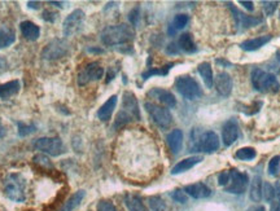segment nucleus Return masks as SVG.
I'll return each instance as SVG.
<instances>
[{
    "instance_id": "1",
    "label": "nucleus",
    "mask_w": 280,
    "mask_h": 211,
    "mask_svg": "<svg viewBox=\"0 0 280 211\" xmlns=\"http://www.w3.org/2000/svg\"><path fill=\"white\" fill-rule=\"evenodd\" d=\"M134 29L126 25V24L106 26L100 34V41L106 47H117L122 46V44H127L134 41Z\"/></svg>"
},
{
    "instance_id": "2",
    "label": "nucleus",
    "mask_w": 280,
    "mask_h": 211,
    "mask_svg": "<svg viewBox=\"0 0 280 211\" xmlns=\"http://www.w3.org/2000/svg\"><path fill=\"white\" fill-rule=\"evenodd\" d=\"M140 110L137 105V100L132 92L123 93V101H122V109L118 113L114 122V128L123 127L124 124L130 123L132 121H139Z\"/></svg>"
},
{
    "instance_id": "3",
    "label": "nucleus",
    "mask_w": 280,
    "mask_h": 211,
    "mask_svg": "<svg viewBox=\"0 0 280 211\" xmlns=\"http://www.w3.org/2000/svg\"><path fill=\"white\" fill-rule=\"evenodd\" d=\"M4 194L15 202H24L26 199V180L21 174H10L4 179Z\"/></svg>"
},
{
    "instance_id": "4",
    "label": "nucleus",
    "mask_w": 280,
    "mask_h": 211,
    "mask_svg": "<svg viewBox=\"0 0 280 211\" xmlns=\"http://www.w3.org/2000/svg\"><path fill=\"white\" fill-rule=\"evenodd\" d=\"M253 88L258 92H277L280 83L275 74L264 72L262 69H254L252 73Z\"/></svg>"
},
{
    "instance_id": "5",
    "label": "nucleus",
    "mask_w": 280,
    "mask_h": 211,
    "mask_svg": "<svg viewBox=\"0 0 280 211\" xmlns=\"http://www.w3.org/2000/svg\"><path fill=\"white\" fill-rule=\"evenodd\" d=\"M175 90L178 93L187 100H197L202 96V88L200 87L199 82L193 79L190 75L178 77L175 81Z\"/></svg>"
},
{
    "instance_id": "6",
    "label": "nucleus",
    "mask_w": 280,
    "mask_h": 211,
    "mask_svg": "<svg viewBox=\"0 0 280 211\" xmlns=\"http://www.w3.org/2000/svg\"><path fill=\"white\" fill-rule=\"evenodd\" d=\"M33 146L37 150H41V152L52 155V157L61 155L65 152V146L60 137H39L35 140Z\"/></svg>"
},
{
    "instance_id": "7",
    "label": "nucleus",
    "mask_w": 280,
    "mask_h": 211,
    "mask_svg": "<svg viewBox=\"0 0 280 211\" xmlns=\"http://www.w3.org/2000/svg\"><path fill=\"white\" fill-rule=\"evenodd\" d=\"M192 152L214 153L219 148V137L213 131L204 132L202 135L197 136L196 140H192Z\"/></svg>"
},
{
    "instance_id": "8",
    "label": "nucleus",
    "mask_w": 280,
    "mask_h": 211,
    "mask_svg": "<svg viewBox=\"0 0 280 211\" xmlns=\"http://www.w3.org/2000/svg\"><path fill=\"white\" fill-rule=\"evenodd\" d=\"M146 109L148 114L151 115L152 121L155 122L160 128L165 130V128L170 127V124L173 123V115H171L170 110L162 106L156 105L152 103H146Z\"/></svg>"
},
{
    "instance_id": "9",
    "label": "nucleus",
    "mask_w": 280,
    "mask_h": 211,
    "mask_svg": "<svg viewBox=\"0 0 280 211\" xmlns=\"http://www.w3.org/2000/svg\"><path fill=\"white\" fill-rule=\"evenodd\" d=\"M69 52V46L64 39H53L42 51V59L53 61L64 57Z\"/></svg>"
},
{
    "instance_id": "10",
    "label": "nucleus",
    "mask_w": 280,
    "mask_h": 211,
    "mask_svg": "<svg viewBox=\"0 0 280 211\" xmlns=\"http://www.w3.org/2000/svg\"><path fill=\"white\" fill-rule=\"evenodd\" d=\"M84 22V12L82 10L73 11L70 15L68 16L62 24V30H64V35L65 37H72V35L77 34L78 31H81L83 28Z\"/></svg>"
},
{
    "instance_id": "11",
    "label": "nucleus",
    "mask_w": 280,
    "mask_h": 211,
    "mask_svg": "<svg viewBox=\"0 0 280 211\" xmlns=\"http://www.w3.org/2000/svg\"><path fill=\"white\" fill-rule=\"evenodd\" d=\"M230 179L226 185V192L232 194H243L248 186V175L237 170H230Z\"/></svg>"
},
{
    "instance_id": "12",
    "label": "nucleus",
    "mask_w": 280,
    "mask_h": 211,
    "mask_svg": "<svg viewBox=\"0 0 280 211\" xmlns=\"http://www.w3.org/2000/svg\"><path fill=\"white\" fill-rule=\"evenodd\" d=\"M104 75V68L99 62H91L82 69V72L78 74V84L86 86L93 81H99Z\"/></svg>"
},
{
    "instance_id": "13",
    "label": "nucleus",
    "mask_w": 280,
    "mask_h": 211,
    "mask_svg": "<svg viewBox=\"0 0 280 211\" xmlns=\"http://www.w3.org/2000/svg\"><path fill=\"white\" fill-rule=\"evenodd\" d=\"M230 6V10L232 11L233 17L236 20V24L239 26L240 30H245V29L253 28V26L258 25L262 22V17H254V16H246L243 12H240L239 10H236L232 4H228Z\"/></svg>"
},
{
    "instance_id": "14",
    "label": "nucleus",
    "mask_w": 280,
    "mask_h": 211,
    "mask_svg": "<svg viewBox=\"0 0 280 211\" xmlns=\"http://www.w3.org/2000/svg\"><path fill=\"white\" fill-rule=\"evenodd\" d=\"M239 137V124L235 119H230L222 127V140L224 146H231Z\"/></svg>"
},
{
    "instance_id": "15",
    "label": "nucleus",
    "mask_w": 280,
    "mask_h": 211,
    "mask_svg": "<svg viewBox=\"0 0 280 211\" xmlns=\"http://www.w3.org/2000/svg\"><path fill=\"white\" fill-rule=\"evenodd\" d=\"M233 82L228 73H219L215 78V88L222 97H228L232 92Z\"/></svg>"
},
{
    "instance_id": "16",
    "label": "nucleus",
    "mask_w": 280,
    "mask_h": 211,
    "mask_svg": "<svg viewBox=\"0 0 280 211\" xmlns=\"http://www.w3.org/2000/svg\"><path fill=\"white\" fill-rule=\"evenodd\" d=\"M183 190L186 192L187 196H191L195 199L208 198V197L212 196V189L204 183L190 184V185L184 186Z\"/></svg>"
},
{
    "instance_id": "17",
    "label": "nucleus",
    "mask_w": 280,
    "mask_h": 211,
    "mask_svg": "<svg viewBox=\"0 0 280 211\" xmlns=\"http://www.w3.org/2000/svg\"><path fill=\"white\" fill-rule=\"evenodd\" d=\"M148 96L153 97L168 108H175V105H177V99L170 91L162 90V88H152L148 92Z\"/></svg>"
},
{
    "instance_id": "18",
    "label": "nucleus",
    "mask_w": 280,
    "mask_h": 211,
    "mask_svg": "<svg viewBox=\"0 0 280 211\" xmlns=\"http://www.w3.org/2000/svg\"><path fill=\"white\" fill-rule=\"evenodd\" d=\"M201 161H202V157H200V155H192V157H188V158L182 159L181 162H178L177 165L173 167V170H171V174L178 175V174H182V172H186V171L191 170L192 167H195L196 165H199Z\"/></svg>"
},
{
    "instance_id": "19",
    "label": "nucleus",
    "mask_w": 280,
    "mask_h": 211,
    "mask_svg": "<svg viewBox=\"0 0 280 211\" xmlns=\"http://www.w3.org/2000/svg\"><path fill=\"white\" fill-rule=\"evenodd\" d=\"M272 39L271 35H263V37H258V38H253V39H248V41H244L243 43L240 44V48L243 51H246V52H253V51H257L259 48L267 44L268 42Z\"/></svg>"
},
{
    "instance_id": "20",
    "label": "nucleus",
    "mask_w": 280,
    "mask_h": 211,
    "mask_svg": "<svg viewBox=\"0 0 280 211\" xmlns=\"http://www.w3.org/2000/svg\"><path fill=\"white\" fill-rule=\"evenodd\" d=\"M117 100H118V97L115 96V95H113V96H110L106 100L103 105L100 106L99 112H97V117H99L100 121L106 122L110 119L113 112H114L115 105H117Z\"/></svg>"
},
{
    "instance_id": "21",
    "label": "nucleus",
    "mask_w": 280,
    "mask_h": 211,
    "mask_svg": "<svg viewBox=\"0 0 280 211\" xmlns=\"http://www.w3.org/2000/svg\"><path fill=\"white\" fill-rule=\"evenodd\" d=\"M20 30L21 34L28 39V41H37L41 37V29L31 21H22L20 24Z\"/></svg>"
},
{
    "instance_id": "22",
    "label": "nucleus",
    "mask_w": 280,
    "mask_h": 211,
    "mask_svg": "<svg viewBox=\"0 0 280 211\" xmlns=\"http://www.w3.org/2000/svg\"><path fill=\"white\" fill-rule=\"evenodd\" d=\"M166 141H168V145L171 152L174 154H178L182 150V146H183V132H182V130L171 131L166 137Z\"/></svg>"
},
{
    "instance_id": "23",
    "label": "nucleus",
    "mask_w": 280,
    "mask_h": 211,
    "mask_svg": "<svg viewBox=\"0 0 280 211\" xmlns=\"http://www.w3.org/2000/svg\"><path fill=\"white\" fill-rule=\"evenodd\" d=\"M20 88H21V84H20L19 81H11L0 84V99L7 100L15 96V95L20 92Z\"/></svg>"
},
{
    "instance_id": "24",
    "label": "nucleus",
    "mask_w": 280,
    "mask_h": 211,
    "mask_svg": "<svg viewBox=\"0 0 280 211\" xmlns=\"http://www.w3.org/2000/svg\"><path fill=\"white\" fill-rule=\"evenodd\" d=\"M197 72L201 75L202 81L205 83L206 88H212L213 84H214V75H213L212 65L209 62H201L199 66H197Z\"/></svg>"
},
{
    "instance_id": "25",
    "label": "nucleus",
    "mask_w": 280,
    "mask_h": 211,
    "mask_svg": "<svg viewBox=\"0 0 280 211\" xmlns=\"http://www.w3.org/2000/svg\"><path fill=\"white\" fill-rule=\"evenodd\" d=\"M177 44L178 47H179V50L186 53H195L197 51V47L196 44H195V42H193L192 35L188 34V33L182 34L181 37H179V39H178Z\"/></svg>"
},
{
    "instance_id": "26",
    "label": "nucleus",
    "mask_w": 280,
    "mask_h": 211,
    "mask_svg": "<svg viewBox=\"0 0 280 211\" xmlns=\"http://www.w3.org/2000/svg\"><path fill=\"white\" fill-rule=\"evenodd\" d=\"M84 196H86V192L84 190H77L75 193H73L70 198L64 203L61 208L59 211H74L78 206L81 205V202L83 201Z\"/></svg>"
},
{
    "instance_id": "27",
    "label": "nucleus",
    "mask_w": 280,
    "mask_h": 211,
    "mask_svg": "<svg viewBox=\"0 0 280 211\" xmlns=\"http://www.w3.org/2000/svg\"><path fill=\"white\" fill-rule=\"evenodd\" d=\"M16 42L15 31L8 26H0V50L12 46Z\"/></svg>"
},
{
    "instance_id": "28",
    "label": "nucleus",
    "mask_w": 280,
    "mask_h": 211,
    "mask_svg": "<svg viewBox=\"0 0 280 211\" xmlns=\"http://www.w3.org/2000/svg\"><path fill=\"white\" fill-rule=\"evenodd\" d=\"M124 205L128 208V211H147L142 198L135 194H130V193L124 196Z\"/></svg>"
},
{
    "instance_id": "29",
    "label": "nucleus",
    "mask_w": 280,
    "mask_h": 211,
    "mask_svg": "<svg viewBox=\"0 0 280 211\" xmlns=\"http://www.w3.org/2000/svg\"><path fill=\"white\" fill-rule=\"evenodd\" d=\"M188 21H190V17L187 15H184V13L177 15L174 17V20L171 21L170 26H169V34L174 35L178 30L184 29L187 26V24H188Z\"/></svg>"
},
{
    "instance_id": "30",
    "label": "nucleus",
    "mask_w": 280,
    "mask_h": 211,
    "mask_svg": "<svg viewBox=\"0 0 280 211\" xmlns=\"http://www.w3.org/2000/svg\"><path fill=\"white\" fill-rule=\"evenodd\" d=\"M262 179L261 176H254L250 184V192H249V198L253 202H259L262 198Z\"/></svg>"
},
{
    "instance_id": "31",
    "label": "nucleus",
    "mask_w": 280,
    "mask_h": 211,
    "mask_svg": "<svg viewBox=\"0 0 280 211\" xmlns=\"http://www.w3.org/2000/svg\"><path fill=\"white\" fill-rule=\"evenodd\" d=\"M257 152H255L254 148H250V146H245V148H241L236 152L235 157L240 161H252L255 158Z\"/></svg>"
},
{
    "instance_id": "32",
    "label": "nucleus",
    "mask_w": 280,
    "mask_h": 211,
    "mask_svg": "<svg viewBox=\"0 0 280 211\" xmlns=\"http://www.w3.org/2000/svg\"><path fill=\"white\" fill-rule=\"evenodd\" d=\"M175 64H169V65H166V66H164V68H161V69H150L148 72H146V73H143L142 74V77H143V79L144 81H147L148 78L150 77H152V75H168V73H169V70L171 69V66H174Z\"/></svg>"
},
{
    "instance_id": "33",
    "label": "nucleus",
    "mask_w": 280,
    "mask_h": 211,
    "mask_svg": "<svg viewBox=\"0 0 280 211\" xmlns=\"http://www.w3.org/2000/svg\"><path fill=\"white\" fill-rule=\"evenodd\" d=\"M148 205L152 211H166V205L164 199L159 196H153L148 198Z\"/></svg>"
},
{
    "instance_id": "34",
    "label": "nucleus",
    "mask_w": 280,
    "mask_h": 211,
    "mask_svg": "<svg viewBox=\"0 0 280 211\" xmlns=\"http://www.w3.org/2000/svg\"><path fill=\"white\" fill-rule=\"evenodd\" d=\"M275 196H276V192H275L274 186L271 185L270 183H263V185H262V197L267 202H272Z\"/></svg>"
},
{
    "instance_id": "35",
    "label": "nucleus",
    "mask_w": 280,
    "mask_h": 211,
    "mask_svg": "<svg viewBox=\"0 0 280 211\" xmlns=\"http://www.w3.org/2000/svg\"><path fill=\"white\" fill-rule=\"evenodd\" d=\"M268 174L271 176H277L280 172V155H275L268 162V167H267Z\"/></svg>"
},
{
    "instance_id": "36",
    "label": "nucleus",
    "mask_w": 280,
    "mask_h": 211,
    "mask_svg": "<svg viewBox=\"0 0 280 211\" xmlns=\"http://www.w3.org/2000/svg\"><path fill=\"white\" fill-rule=\"evenodd\" d=\"M17 126H19V135L21 137L28 136V135L33 134L37 131V126L35 124H26L24 122H17Z\"/></svg>"
},
{
    "instance_id": "37",
    "label": "nucleus",
    "mask_w": 280,
    "mask_h": 211,
    "mask_svg": "<svg viewBox=\"0 0 280 211\" xmlns=\"http://www.w3.org/2000/svg\"><path fill=\"white\" fill-rule=\"evenodd\" d=\"M171 197L175 202H179V203H187L188 202V197H187L186 192L183 189H177L171 193Z\"/></svg>"
},
{
    "instance_id": "38",
    "label": "nucleus",
    "mask_w": 280,
    "mask_h": 211,
    "mask_svg": "<svg viewBox=\"0 0 280 211\" xmlns=\"http://www.w3.org/2000/svg\"><path fill=\"white\" fill-rule=\"evenodd\" d=\"M262 4H263L264 13H266L267 16H271L275 12V10H276V7L279 3H277V2H262Z\"/></svg>"
},
{
    "instance_id": "39",
    "label": "nucleus",
    "mask_w": 280,
    "mask_h": 211,
    "mask_svg": "<svg viewBox=\"0 0 280 211\" xmlns=\"http://www.w3.org/2000/svg\"><path fill=\"white\" fill-rule=\"evenodd\" d=\"M97 211H117V208L110 201H100L97 205Z\"/></svg>"
},
{
    "instance_id": "40",
    "label": "nucleus",
    "mask_w": 280,
    "mask_h": 211,
    "mask_svg": "<svg viewBox=\"0 0 280 211\" xmlns=\"http://www.w3.org/2000/svg\"><path fill=\"white\" fill-rule=\"evenodd\" d=\"M34 162H35V163H38V165L44 166V167H52V163H51L50 159L47 158L46 155H42V154L35 155Z\"/></svg>"
},
{
    "instance_id": "41",
    "label": "nucleus",
    "mask_w": 280,
    "mask_h": 211,
    "mask_svg": "<svg viewBox=\"0 0 280 211\" xmlns=\"http://www.w3.org/2000/svg\"><path fill=\"white\" fill-rule=\"evenodd\" d=\"M228 179H230V172L228 171H223L218 176V184L221 186H226L228 183Z\"/></svg>"
},
{
    "instance_id": "42",
    "label": "nucleus",
    "mask_w": 280,
    "mask_h": 211,
    "mask_svg": "<svg viewBox=\"0 0 280 211\" xmlns=\"http://www.w3.org/2000/svg\"><path fill=\"white\" fill-rule=\"evenodd\" d=\"M166 52H168L169 55H178V53L181 52V50H179V47H178L177 42H173V43L169 44L168 48H166Z\"/></svg>"
},
{
    "instance_id": "43",
    "label": "nucleus",
    "mask_w": 280,
    "mask_h": 211,
    "mask_svg": "<svg viewBox=\"0 0 280 211\" xmlns=\"http://www.w3.org/2000/svg\"><path fill=\"white\" fill-rule=\"evenodd\" d=\"M130 21L132 25H136L137 21H139V8H135V10L130 13Z\"/></svg>"
},
{
    "instance_id": "44",
    "label": "nucleus",
    "mask_w": 280,
    "mask_h": 211,
    "mask_svg": "<svg viewBox=\"0 0 280 211\" xmlns=\"http://www.w3.org/2000/svg\"><path fill=\"white\" fill-rule=\"evenodd\" d=\"M56 19V13L55 12H48V11H44L43 12V20L44 21H50L53 22Z\"/></svg>"
},
{
    "instance_id": "45",
    "label": "nucleus",
    "mask_w": 280,
    "mask_h": 211,
    "mask_svg": "<svg viewBox=\"0 0 280 211\" xmlns=\"http://www.w3.org/2000/svg\"><path fill=\"white\" fill-rule=\"evenodd\" d=\"M272 69H275V70H279V72H280V51H277L276 55H275L274 64H272Z\"/></svg>"
},
{
    "instance_id": "46",
    "label": "nucleus",
    "mask_w": 280,
    "mask_h": 211,
    "mask_svg": "<svg viewBox=\"0 0 280 211\" xmlns=\"http://www.w3.org/2000/svg\"><path fill=\"white\" fill-rule=\"evenodd\" d=\"M239 4H241V6H244L248 11H253L254 10V4L252 3V2H244V0H241V2H239Z\"/></svg>"
},
{
    "instance_id": "47",
    "label": "nucleus",
    "mask_w": 280,
    "mask_h": 211,
    "mask_svg": "<svg viewBox=\"0 0 280 211\" xmlns=\"http://www.w3.org/2000/svg\"><path fill=\"white\" fill-rule=\"evenodd\" d=\"M272 205H271V211H280V201H272L271 202Z\"/></svg>"
},
{
    "instance_id": "48",
    "label": "nucleus",
    "mask_w": 280,
    "mask_h": 211,
    "mask_svg": "<svg viewBox=\"0 0 280 211\" xmlns=\"http://www.w3.org/2000/svg\"><path fill=\"white\" fill-rule=\"evenodd\" d=\"M6 135V128L3 127V124H2V122H0V139Z\"/></svg>"
},
{
    "instance_id": "49",
    "label": "nucleus",
    "mask_w": 280,
    "mask_h": 211,
    "mask_svg": "<svg viewBox=\"0 0 280 211\" xmlns=\"http://www.w3.org/2000/svg\"><path fill=\"white\" fill-rule=\"evenodd\" d=\"M50 4H55L56 7H62V3H59V2H50Z\"/></svg>"
},
{
    "instance_id": "50",
    "label": "nucleus",
    "mask_w": 280,
    "mask_h": 211,
    "mask_svg": "<svg viewBox=\"0 0 280 211\" xmlns=\"http://www.w3.org/2000/svg\"><path fill=\"white\" fill-rule=\"evenodd\" d=\"M253 211H264V207L263 206H258V207H255Z\"/></svg>"
}]
</instances>
